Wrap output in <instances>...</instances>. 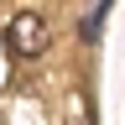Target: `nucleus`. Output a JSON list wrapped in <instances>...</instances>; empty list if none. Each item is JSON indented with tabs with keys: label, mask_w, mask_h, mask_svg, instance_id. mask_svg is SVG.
<instances>
[{
	"label": "nucleus",
	"mask_w": 125,
	"mask_h": 125,
	"mask_svg": "<svg viewBox=\"0 0 125 125\" xmlns=\"http://www.w3.org/2000/svg\"><path fill=\"white\" fill-rule=\"evenodd\" d=\"M5 42H10L16 57H42L47 42H52V26H47L42 10H16L10 21H5Z\"/></svg>",
	"instance_id": "nucleus-1"
},
{
	"label": "nucleus",
	"mask_w": 125,
	"mask_h": 125,
	"mask_svg": "<svg viewBox=\"0 0 125 125\" xmlns=\"http://www.w3.org/2000/svg\"><path fill=\"white\" fill-rule=\"evenodd\" d=\"M68 125H94V99L83 83H73V94H68Z\"/></svg>",
	"instance_id": "nucleus-2"
},
{
	"label": "nucleus",
	"mask_w": 125,
	"mask_h": 125,
	"mask_svg": "<svg viewBox=\"0 0 125 125\" xmlns=\"http://www.w3.org/2000/svg\"><path fill=\"white\" fill-rule=\"evenodd\" d=\"M109 16V5H94L89 16H83V42H94V31H99V21Z\"/></svg>",
	"instance_id": "nucleus-3"
}]
</instances>
